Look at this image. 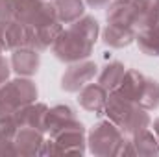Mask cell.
Here are the masks:
<instances>
[{
    "label": "cell",
    "instance_id": "obj_1",
    "mask_svg": "<svg viewBox=\"0 0 159 157\" xmlns=\"http://www.w3.org/2000/svg\"><path fill=\"white\" fill-rule=\"evenodd\" d=\"M100 26L94 17H81L69 28L61 30L57 39L52 44V54L63 63H76L87 59L98 41Z\"/></svg>",
    "mask_w": 159,
    "mask_h": 157
},
{
    "label": "cell",
    "instance_id": "obj_2",
    "mask_svg": "<svg viewBox=\"0 0 159 157\" xmlns=\"http://www.w3.org/2000/svg\"><path fill=\"white\" fill-rule=\"evenodd\" d=\"M113 124H117L124 135H133L150 126V115L146 109L137 105L133 100L126 98L119 91H111L107 94L106 111H104Z\"/></svg>",
    "mask_w": 159,
    "mask_h": 157
},
{
    "label": "cell",
    "instance_id": "obj_3",
    "mask_svg": "<svg viewBox=\"0 0 159 157\" xmlns=\"http://www.w3.org/2000/svg\"><path fill=\"white\" fill-rule=\"evenodd\" d=\"M37 85L30 78L19 76L0 85V118L15 115L19 109L35 102Z\"/></svg>",
    "mask_w": 159,
    "mask_h": 157
},
{
    "label": "cell",
    "instance_id": "obj_4",
    "mask_svg": "<svg viewBox=\"0 0 159 157\" xmlns=\"http://www.w3.org/2000/svg\"><path fill=\"white\" fill-rule=\"evenodd\" d=\"M85 128L83 124L76 120L61 129H57L56 133H52L48 137V141H44L43 148H41V155H63V154H76L81 155L85 154Z\"/></svg>",
    "mask_w": 159,
    "mask_h": 157
},
{
    "label": "cell",
    "instance_id": "obj_5",
    "mask_svg": "<svg viewBox=\"0 0 159 157\" xmlns=\"http://www.w3.org/2000/svg\"><path fill=\"white\" fill-rule=\"evenodd\" d=\"M124 142H126V135L111 120H100L98 124H94L87 139L89 152L102 157L120 155Z\"/></svg>",
    "mask_w": 159,
    "mask_h": 157
},
{
    "label": "cell",
    "instance_id": "obj_6",
    "mask_svg": "<svg viewBox=\"0 0 159 157\" xmlns=\"http://www.w3.org/2000/svg\"><path fill=\"white\" fill-rule=\"evenodd\" d=\"M96 72H98V65L94 61L81 59L76 63H70L61 76V89L65 92H78L81 87H85L96 76Z\"/></svg>",
    "mask_w": 159,
    "mask_h": 157
},
{
    "label": "cell",
    "instance_id": "obj_7",
    "mask_svg": "<svg viewBox=\"0 0 159 157\" xmlns=\"http://www.w3.org/2000/svg\"><path fill=\"white\" fill-rule=\"evenodd\" d=\"M24 46H30V26L17 19L0 20V48L13 52Z\"/></svg>",
    "mask_w": 159,
    "mask_h": 157
},
{
    "label": "cell",
    "instance_id": "obj_8",
    "mask_svg": "<svg viewBox=\"0 0 159 157\" xmlns=\"http://www.w3.org/2000/svg\"><path fill=\"white\" fill-rule=\"evenodd\" d=\"M120 155H144V157H156L159 155V139L154 135L148 128L129 135L126 139Z\"/></svg>",
    "mask_w": 159,
    "mask_h": 157
},
{
    "label": "cell",
    "instance_id": "obj_9",
    "mask_svg": "<svg viewBox=\"0 0 159 157\" xmlns=\"http://www.w3.org/2000/svg\"><path fill=\"white\" fill-rule=\"evenodd\" d=\"M43 144H44V131L30 126H20L13 141L15 155H41Z\"/></svg>",
    "mask_w": 159,
    "mask_h": 157
},
{
    "label": "cell",
    "instance_id": "obj_10",
    "mask_svg": "<svg viewBox=\"0 0 159 157\" xmlns=\"http://www.w3.org/2000/svg\"><path fill=\"white\" fill-rule=\"evenodd\" d=\"M107 94H109V91H106L98 81L96 83H87L85 87H81L78 91V102L85 111L102 117L104 111H106Z\"/></svg>",
    "mask_w": 159,
    "mask_h": 157
},
{
    "label": "cell",
    "instance_id": "obj_11",
    "mask_svg": "<svg viewBox=\"0 0 159 157\" xmlns=\"http://www.w3.org/2000/svg\"><path fill=\"white\" fill-rule=\"evenodd\" d=\"M11 70H15L19 76L30 78L34 74H37L41 65V54L39 50L24 46V48H17L11 52Z\"/></svg>",
    "mask_w": 159,
    "mask_h": 157
},
{
    "label": "cell",
    "instance_id": "obj_12",
    "mask_svg": "<svg viewBox=\"0 0 159 157\" xmlns=\"http://www.w3.org/2000/svg\"><path fill=\"white\" fill-rule=\"evenodd\" d=\"M78 120L76 115V109L70 107L69 104H57L54 107H48V113H46V122H44V131L48 135L56 133L57 129L72 124Z\"/></svg>",
    "mask_w": 159,
    "mask_h": 157
},
{
    "label": "cell",
    "instance_id": "obj_13",
    "mask_svg": "<svg viewBox=\"0 0 159 157\" xmlns=\"http://www.w3.org/2000/svg\"><path fill=\"white\" fill-rule=\"evenodd\" d=\"M46 113H48V105L46 104H43V102H32L26 107L19 109L15 113V118H17L19 126H30V128H35V129L44 131Z\"/></svg>",
    "mask_w": 159,
    "mask_h": 157
},
{
    "label": "cell",
    "instance_id": "obj_14",
    "mask_svg": "<svg viewBox=\"0 0 159 157\" xmlns=\"http://www.w3.org/2000/svg\"><path fill=\"white\" fill-rule=\"evenodd\" d=\"M137 32L159 20V0H131Z\"/></svg>",
    "mask_w": 159,
    "mask_h": 157
},
{
    "label": "cell",
    "instance_id": "obj_15",
    "mask_svg": "<svg viewBox=\"0 0 159 157\" xmlns=\"http://www.w3.org/2000/svg\"><path fill=\"white\" fill-rule=\"evenodd\" d=\"M135 35H137L135 28L120 26V24H107L102 34V41L111 48H126L135 41Z\"/></svg>",
    "mask_w": 159,
    "mask_h": 157
},
{
    "label": "cell",
    "instance_id": "obj_16",
    "mask_svg": "<svg viewBox=\"0 0 159 157\" xmlns=\"http://www.w3.org/2000/svg\"><path fill=\"white\" fill-rule=\"evenodd\" d=\"M135 43L143 54L152 56V57H159V20L152 26L139 30L135 35Z\"/></svg>",
    "mask_w": 159,
    "mask_h": 157
},
{
    "label": "cell",
    "instance_id": "obj_17",
    "mask_svg": "<svg viewBox=\"0 0 159 157\" xmlns=\"http://www.w3.org/2000/svg\"><path fill=\"white\" fill-rule=\"evenodd\" d=\"M54 7L61 24H72L85 15L83 0H54Z\"/></svg>",
    "mask_w": 159,
    "mask_h": 157
},
{
    "label": "cell",
    "instance_id": "obj_18",
    "mask_svg": "<svg viewBox=\"0 0 159 157\" xmlns=\"http://www.w3.org/2000/svg\"><path fill=\"white\" fill-rule=\"evenodd\" d=\"M124 74H126L124 63H120V61H111V63L104 65V69L100 70V74H98V83H100L106 91L111 92V91H115L120 83H122Z\"/></svg>",
    "mask_w": 159,
    "mask_h": 157
},
{
    "label": "cell",
    "instance_id": "obj_19",
    "mask_svg": "<svg viewBox=\"0 0 159 157\" xmlns=\"http://www.w3.org/2000/svg\"><path fill=\"white\" fill-rule=\"evenodd\" d=\"M44 2L46 0H13L15 19L24 24H32L37 13L41 11V7L44 6Z\"/></svg>",
    "mask_w": 159,
    "mask_h": 157
},
{
    "label": "cell",
    "instance_id": "obj_20",
    "mask_svg": "<svg viewBox=\"0 0 159 157\" xmlns=\"http://www.w3.org/2000/svg\"><path fill=\"white\" fill-rule=\"evenodd\" d=\"M139 105L146 111L157 109L159 107V81L152 78H146V83L143 87L141 98H139Z\"/></svg>",
    "mask_w": 159,
    "mask_h": 157
},
{
    "label": "cell",
    "instance_id": "obj_21",
    "mask_svg": "<svg viewBox=\"0 0 159 157\" xmlns=\"http://www.w3.org/2000/svg\"><path fill=\"white\" fill-rule=\"evenodd\" d=\"M15 19V7L13 0H0V20Z\"/></svg>",
    "mask_w": 159,
    "mask_h": 157
},
{
    "label": "cell",
    "instance_id": "obj_22",
    "mask_svg": "<svg viewBox=\"0 0 159 157\" xmlns=\"http://www.w3.org/2000/svg\"><path fill=\"white\" fill-rule=\"evenodd\" d=\"M9 74H11V63L0 54V85H4L9 79Z\"/></svg>",
    "mask_w": 159,
    "mask_h": 157
},
{
    "label": "cell",
    "instance_id": "obj_23",
    "mask_svg": "<svg viewBox=\"0 0 159 157\" xmlns=\"http://www.w3.org/2000/svg\"><path fill=\"white\" fill-rule=\"evenodd\" d=\"M89 7H93V9H100V7H106L111 0H83Z\"/></svg>",
    "mask_w": 159,
    "mask_h": 157
},
{
    "label": "cell",
    "instance_id": "obj_24",
    "mask_svg": "<svg viewBox=\"0 0 159 157\" xmlns=\"http://www.w3.org/2000/svg\"><path fill=\"white\" fill-rule=\"evenodd\" d=\"M154 133L157 135V139H159V118H156V120H154Z\"/></svg>",
    "mask_w": 159,
    "mask_h": 157
},
{
    "label": "cell",
    "instance_id": "obj_25",
    "mask_svg": "<svg viewBox=\"0 0 159 157\" xmlns=\"http://www.w3.org/2000/svg\"><path fill=\"white\" fill-rule=\"evenodd\" d=\"M2 52H4V50H2V48H0V54H2Z\"/></svg>",
    "mask_w": 159,
    "mask_h": 157
},
{
    "label": "cell",
    "instance_id": "obj_26",
    "mask_svg": "<svg viewBox=\"0 0 159 157\" xmlns=\"http://www.w3.org/2000/svg\"><path fill=\"white\" fill-rule=\"evenodd\" d=\"M46 2H52V0H46Z\"/></svg>",
    "mask_w": 159,
    "mask_h": 157
}]
</instances>
